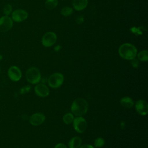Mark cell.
I'll return each instance as SVG.
<instances>
[{"mask_svg":"<svg viewBox=\"0 0 148 148\" xmlns=\"http://www.w3.org/2000/svg\"><path fill=\"white\" fill-rule=\"evenodd\" d=\"M88 108V102L83 98L75 99L73 101L71 107L72 114L76 116H82L84 115L87 112Z\"/></svg>","mask_w":148,"mask_h":148,"instance_id":"obj_1","label":"cell"},{"mask_svg":"<svg viewBox=\"0 0 148 148\" xmlns=\"http://www.w3.org/2000/svg\"><path fill=\"white\" fill-rule=\"evenodd\" d=\"M118 52L120 56L123 59L131 60L136 56L137 49L134 45L125 43L119 47Z\"/></svg>","mask_w":148,"mask_h":148,"instance_id":"obj_2","label":"cell"},{"mask_svg":"<svg viewBox=\"0 0 148 148\" xmlns=\"http://www.w3.org/2000/svg\"><path fill=\"white\" fill-rule=\"evenodd\" d=\"M25 77L27 80L33 84H37L41 79V75L39 70L36 67H31L27 69Z\"/></svg>","mask_w":148,"mask_h":148,"instance_id":"obj_3","label":"cell"},{"mask_svg":"<svg viewBox=\"0 0 148 148\" xmlns=\"http://www.w3.org/2000/svg\"><path fill=\"white\" fill-rule=\"evenodd\" d=\"M64 80V75L59 72L54 73L48 79V84L50 87L53 88L60 87Z\"/></svg>","mask_w":148,"mask_h":148,"instance_id":"obj_4","label":"cell"},{"mask_svg":"<svg viewBox=\"0 0 148 148\" xmlns=\"http://www.w3.org/2000/svg\"><path fill=\"white\" fill-rule=\"evenodd\" d=\"M72 123L75 130L78 133L84 132L87 128V121L82 116H77L74 118Z\"/></svg>","mask_w":148,"mask_h":148,"instance_id":"obj_5","label":"cell"},{"mask_svg":"<svg viewBox=\"0 0 148 148\" xmlns=\"http://www.w3.org/2000/svg\"><path fill=\"white\" fill-rule=\"evenodd\" d=\"M57 40V35L53 32H46L42 38V43L43 46L49 47L53 46Z\"/></svg>","mask_w":148,"mask_h":148,"instance_id":"obj_6","label":"cell"},{"mask_svg":"<svg viewBox=\"0 0 148 148\" xmlns=\"http://www.w3.org/2000/svg\"><path fill=\"white\" fill-rule=\"evenodd\" d=\"M13 23L12 18L8 16H3L0 18V32H6L13 27Z\"/></svg>","mask_w":148,"mask_h":148,"instance_id":"obj_7","label":"cell"},{"mask_svg":"<svg viewBox=\"0 0 148 148\" xmlns=\"http://www.w3.org/2000/svg\"><path fill=\"white\" fill-rule=\"evenodd\" d=\"M8 75L9 79L13 82H18L20 80L22 73L20 69L15 65L11 66L8 69Z\"/></svg>","mask_w":148,"mask_h":148,"instance_id":"obj_8","label":"cell"},{"mask_svg":"<svg viewBox=\"0 0 148 148\" xmlns=\"http://www.w3.org/2000/svg\"><path fill=\"white\" fill-rule=\"evenodd\" d=\"M28 13L23 9H16L12 13V19L15 22H22L28 17Z\"/></svg>","mask_w":148,"mask_h":148,"instance_id":"obj_9","label":"cell"},{"mask_svg":"<svg viewBox=\"0 0 148 148\" xmlns=\"http://www.w3.org/2000/svg\"><path fill=\"white\" fill-rule=\"evenodd\" d=\"M136 112L141 116H145L148 113V105L146 101L139 99L135 104Z\"/></svg>","mask_w":148,"mask_h":148,"instance_id":"obj_10","label":"cell"},{"mask_svg":"<svg viewBox=\"0 0 148 148\" xmlns=\"http://www.w3.org/2000/svg\"><path fill=\"white\" fill-rule=\"evenodd\" d=\"M45 116L41 113H36L32 114L29 119V123L31 125L38 126L42 124L45 120Z\"/></svg>","mask_w":148,"mask_h":148,"instance_id":"obj_11","label":"cell"},{"mask_svg":"<svg viewBox=\"0 0 148 148\" xmlns=\"http://www.w3.org/2000/svg\"><path fill=\"white\" fill-rule=\"evenodd\" d=\"M34 91L35 94L40 97H47L50 93L48 87L42 83L36 84L34 88Z\"/></svg>","mask_w":148,"mask_h":148,"instance_id":"obj_12","label":"cell"},{"mask_svg":"<svg viewBox=\"0 0 148 148\" xmlns=\"http://www.w3.org/2000/svg\"><path fill=\"white\" fill-rule=\"evenodd\" d=\"M88 5V0H73L72 6L77 11L84 10Z\"/></svg>","mask_w":148,"mask_h":148,"instance_id":"obj_13","label":"cell"},{"mask_svg":"<svg viewBox=\"0 0 148 148\" xmlns=\"http://www.w3.org/2000/svg\"><path fill=\"white\" fill-rule=\"evenodd\" d=\"M82 139L79 136H75L72 138L69 142L68 146L69 148H79L82 145Z\"/></svg>","mask_w":148,"mask_h":148,"instance_id":"obj_14","label":"cell"},{"mask_svg":"<svg viewBox=\"0 0 148 148\" xmlns=\"http://www.w3.org/2000/svg\"><path fill=\"white\" fill-rule=\"evenodd\" d=\"M120 104L125 108H131L134 105L133 99L129 97H124L120 101Z\"/></svg>","mask_w":148,"mask_h":148,"instance_id":"obj_15","label":"cell"},{"mask_svg":"<svg viewBox=\"0 0 148 148\" xmlns=\"http://www.w3.org/2000/svg\"><path fill=\"white\" fill-rule=\"evenodd\" d=\"M58 5V0H46L45 6L49 10H52Z\"/></svg>","mask_w":148,"mask_h":148,"instance_id":"obj_16","label":"cell"},{"mask_svg":"<svg viewBox=\"0 0 148 148\" xmlns=\"http://www.w3.org/2000/svg\"><path fill=\"white\" fill-rule=\"evenodd\" d=\"M136 55L138 59L141 61H147L148 60V51L146 50L140 51Z\"/></svg>","mask_w":148,"mask_h":148,"instance_id":"obj_17","label":"cell"},{"mask_svg":"<svg viewBox=\"0 0 148 148\" xmlns=\"http://www.w3.org/2000/svg\"><path fill=\"white\" fill-rule=\"evenodd\" d=\"M63 121L66 124H69L72 123L74 119V116L72 113H67L63 116Z\"/></svg>","mask_w":148,"mask_h":148,"instance_id":"obj_18","label":"cell"},{"mask_svg":"<svg viewBox=\"0 0 148 148\" xmlns=\"http://www.w3.org/2000/svg\"><path fill=\"white\" fill-rule=\"evenodd\" d=\"M73 9L69 6H65L61 9V14L64 16H69L73 13Z\"/></svg>","mask_w":148,"mask_h":148,"instance_id":"obj_19","label":"cell"},{"mask_svg":"<svg viewBox=\"0 0 148 148\" xmlns=\"http://www.w3.org/2000/svg\"><path fill=\"white\" fill-rule=\"evenodd\" d=\"M105 145V140L102 138H97L94 141V146L96 147H102Z\"/></svg>","mask_w":148,"mask_h":148,"instance_id":"obj_20","label":"cell"},{"mask_svg":"<svg viewBox=\"0 0 148 148\" xmlns=\"http://www.w3.org/2000/svg\"><path fill=\"white\" fill-rule=\"evenodd\" d=\"M12 12V6L10 4H6L3 7V13L5 16H9Z\"/></svg>","mask_w":148,"mask_h":148,"instance_id":"obj_21","label":"cell"},{"mask_svg":"<svg viewBox=\"0 0 148 148\" xmlns=\"http://www.w3.org/2000/svg\"><path fill=\"white\" fill-rule=\"evenodd\" d=\"M131 64L134 68H138L139 66L138 60L136 58H134L131 60Z\"/></svg>","mask_w":148,"mask_h":148,"instance_id":"obj_22","label":"cell"},{"mask_svg":"<svg viewBox=\"0 0 148 148\" xmlns=\"http://www.w3.org/2000/svg\"><path fill=\"white\" fill-rule=\"evenodd\" d=\"M84 21V17L83 16H79L77 17V19H76V23L78 24H82L83 22Z\"/></svg>","mask_w":148,"mask_h":148,"instance_id":"obj_23","label":"cell"},{"mask_svg":"<svg viewBox=\"0 0 148 148\" xmlns=\"http://www.w3.org/2000/svg\"><path fill=\"white\" fill-rule=\"evenodd\" d=\"M54 148H67V147L65 146V145H64V143H58L57 144Z\"/></svg>","mask_w":148,"mask_h":148,"instance_id":"obj_24","label":"cell"},{"mask_svg":"<svg viewBox=\"0 0 148 148\" xmlns=\"http://www.w3.org/2000/svg\"><path fill=\"white\" fill-rule=\"evenodd\" d=\"M79 148H94V146H92L90 144H84L83 145H81Z\"/></svg>","mask_w":148,"mask_h":148,"instance_id":"obj_25","label":"cell"},{"mask_svg":"<svg viewBox=\"0 0 148 148\" xmlns=\"http://www.w3.org/2000/svg\"><path fill=\"white\" fill-rule=\"evenodd\" d=\"M60 49V46L58 45V46H57L54 48V50H55V51H58Z\"/></svg>","mask_w":148,"mask_h":148,"instance_id":"obj_26","label":"cell"},{"mask_svg":"<svg viewBox=\"0 0 148 148\" xmlns=\"http://www.w3.org/2000/svg\"><path fill=\"white\" fill-rule=\"evenodd\" d=\"M2 58H3V57H2V56L0 54V61L2 60Z\"/></svg>","mask_w":148,"mask_h":148,"instance_id":"obj_27","label":"cell"},{"mask_svg":"<svg viewBox=\"0 0 148 148\" xmlns=\"http://www.w3.org/2000/svg\"><path fill=\"white\" fill-rule=\"evenodd\" d=\"M0 72H1V68H0Z\"/></svg>","mask_w":148,"mask_h":148,"instance_id":"obj_28","label":"cell"}]
</instances>
